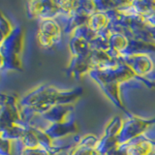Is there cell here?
<instances>
[{
  "label": "cell",
  "instance_id": "cell-4",
  "mask_svg": "<svg viewBox=\"0 0 155 155\" xmlns=\"http://www.w3.org/2000/svg\"><path fill=\"white\" fill-rule=\"evenodd\" d=\"M39 32L51 38L54 43L60 38V28L53 19H42L39 26Z\"/></svg>",
  "mask_w": 155,
  "mask_h": 155
},
{
  "label": "cell",
  "instance_id": "cell-8",
  "mask_svg": "<svg viewBox=\"0 0 155 155\" xmlns=\"http://www.w3.org/2000/svg\"><path fill=\"white\" fill-rule=\"evenodd\" d=\"M19 99H18L15 95L4 93V92H0V107L10 104L18 103Z\"/></svg>",
  "mask_w": 155,
  "mask_h": 155
},
{
  "label": "cell",
  "instance_id": "cell-3",
  "mask_svg": "<svg viewBox=\"0 0 155 155\" xmlns=\"http://www.w3.org/2000/svg\"><path fill=\"white\" fill-rule=\"evenodd\" d=\"M24 122L18 103L0 107V133L10 127Z\"/></svg>",
  "mask_w": 155,
  "mask_h": 155
},
{
  "label": "cell",
  "instance_id": "cell-10",
  "mask_svg": "<svg viewBox=\"0 0 155 155\" xmlns=\"http://www.w3.org/2000/svg\"><path fill=\"white\" fill-rule=\"evenodd\" d=\"M2 68H3V59L1 55H0V70H2Z\"/></svg>",
  "mask_w": 155,
  "mask_h": 155
},
{
  "label": "cell",
  "instance_id": "cell-2",
  "mask_svg": "<svg viewBox=\"0 0 155 155\" xmlns=\"http://www.w3.org/2000/svg\"><path fill=\"white\" fill-rule=\"evenodd\" d=\"M59 100V93L53 87L42 85L23 95L19 99V106L43 114L51 107L55 106Z\"/></svg>",
  "mask_w": 155,
  "mask_h": 155
},
{
  "label": "cell",
  "instance_id": "cell-5",
  "mask_svg": "<svg viewBox=\"0 0 155 155\" xmlns=\"http://www.w3.org/2000/svg\"><path fill=\"white\" fill-rule=\"evenodd\" d=\"M14 144L16 145V150L18 155H51V153L47 149L41 147H33V148L22 147L18 142H15Z\"/></svg>",
  "mask_w": 155,
  "mask_h": 155
},
{
  "label": "cell",
  "instance_id": "cell-9",
  "mask_svg": "<svg viewBox=\"0 0 155 155\" xmlns=\"http://www.w3.org/2000/svg\"><path fill=\"white\" fill-rule=\"evenodd\" d=\"M4 38H5V36L3 35V33L0 31V45H1V43H2V41L4 40Z\"/></svg>",
  "mask_w": 155,
  "mask_h": 155
},
{
  "label": "cell",
  "instance_id": "cell-7",
  "mask_svg": "<svg viewBox=\"0 0 155 155\" xmlns=\"http://www.w3.org/2000/svg\"><path fill=\"white\" fill-rule=\"evenodd\" d=\"M14 149V143L5 140L0 136V155H12Z\"/></svg>",
  "mask_w": 155,
  "mask_h": 155
},
{
  "label": "cell",
  "instance_id": "cell-1",
  "mask_svg": "<svg viewBox=\"0 0 155 155\" xmlns=\"http://www.w3.org/2000/svg\"><path fill=\"white\" fill-rule=\"evenodd\" d=\"M23 31L19 26L4 38L0 45V55L3 59L2 70L21 71V53L23 51Z\"/></svg>",
  "mask_w": 155,
  "mask_h": 155
},
{
  "label": "cell",
  "instance_id": "cell-6",
  "mask_svg": "<svg viewBox=\"0 0 155 155\" xmlns=\"http://www.w3.org/2000/svg\"><path fill=\"white\" fill-rule=\"evenodd\" d=\"M13 29L14 26L12 25V23L10 22V21L2 12H0V31L6 37L13 31Z\"/></svg>",
  "mask_w": 155,
  "mask_h": 155
}]
</instances>
